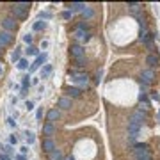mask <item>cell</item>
I'll return each instance as SVG.
<instances>
[{"label":"cell","mask_w":160,"mask_h":160,"mask_svg":"<svg viewBox=\"0 0 160 160\" xmlns=\"http://www.w3.org/2000/svg\"><path fill=\"white\" fill-rule=\"evenodd\" d=\"M29 9H30V4H29V2H18V4H12V5H11V12L14 14V20H16V18H18V20L27 18Z\"/></svg>","instance_id":"obj_1"},{"label":"cell","mask_w":160,"mask_h":160,"mask_svg":"<svg viewBox=\"0 0 160 160\" xmlns=\"http://www.w3.org/2000/svg\"><path fill=\"white\" fill-rule=\"evenodd\" d=\"M140 123L139 121H135L133 117L128 121V142L130 144H133L135 146V139H137V135H139V132H140Z\"/></svg>","instance_id":"obj_2"},{"label":"cell","mask_w":160,"mask_h":160,"mask_svg":"<svg viewBox=\"0 0 160 160\" xmlns=\"http://www.w3.org/2000/svg\"><path fill=\"white\" fill-rule=\"evenodd\" d=\"M133 155H135V160H153L151 158V153H149V149H148V144H144V142L135 144Z\"/></svg>","instance_id":"obj_3"},{"label":"cell","mask_w":160,"mask_h":160,"mask_svg":"<svg viewBox=\"0 0 160 160\" xmlns=\"http://www.w3.org/2000/svg\"><path fill=\"white\" fill-rule=\"evenodd\" d=\"M46 59H48V53L46 52H43V53H39L37 57H36V61L29 66V75H32L34 71H37L39 68H43L44 64H46Z\"/></svg>","instance_id":"obj_4"},{"label":"cell","mask_w":160,"mask_h":160,"mask_svg":"<svg viewBox=\"0 0 160 160\" xmlns=\"http://www.w3.org/2000/svg\"><path fill=\"white\" fill-rule=\"evenodd\" d=\"M2 27H4V30L5 32H12L16 30V27H18V23H16V20L14 18H11V16H7V18H4L2 20Z\"/></svg>","instance_id":"obj_5"},{"label":"cell","mask_w":160,"mask_h":160,"mask_svg":"<svg viewBox=\"0 0 160 160\" xmlns=\"http://www.w3.org/2000/svg\"><path fill=\"white\" fill-rule=\"evenodd\" d=\"M155 80V71L153 69H142V73H140V82H144V84H151Z\"/></svg>","instance_id":"obj_6"},{"label":"cell","mask_w":160,"mask_h":160,"mask_svg":"<svg viewBox=\"0 0 160 160\" xmlns=\"http://www.w3.org/2000/svg\"><path fill=\"white\" fill-rule=\"evenodd\" d=\"M84 53H85L84 46L76 44V43H75L73 46H71V55L75 57V61H82V59H84Z\"/></svg>","instance_id":"obj_7"},{"label":"cell","mask_w":160,"mask_h":160,"mask_svg":"<svg viewBox=\"0 0 160 160\" xmlns=\"http://www.w3.org/2000/svg\"><path fill=\"white\" fill-rule=\"evenodd\" d=\"M11 41H12V34H11V32H5V30H0V48L7 46Z\"/></svg>","instance_id":"obj_8"},{"label":"cell","mask_w":160,"mask_h":160,"mask_svg":"<svg viewBox=\"0 0 160 160\" xmlns=\"http://www.w3.org/2000/svg\"><path fill=\"white\" fill-rule=\"evenodd\" d=\"M149 34V30H148V23L142 20V18H139V37L142 39V37H146Z\"/></svg>","instance_id":"obj_9"},{"label":"cell","mask_w":160,"mask_h":160,"mask_svg":"<svg viewBox=\"0 0 160 160\" xmlns=\"http://www.w3.org/2000/svg\"><path fill=\"white\" fill-rule=\"evenodd\" d=\"M52 71H53V66L46 62L41 69H39V78H43V80H44V78H48V76L52 75Z\"/></svg>","instance_id":"obj_10"},{"label":"cell","mask_w":160,"mask_h":160,"mask_svg":"<svg viewBox=\"0 0 160 160\" xmlns=\"http://www.w3.org/2000/svg\"><path fill=\"white\" fill-rule=\"evenodd\" d=\"M43 133L46 135V139H52V135L55 133V126H53V123H44V126H43Z\"/></svg>","instance_id":"obj_11"},{"label":"cell","mask_w":160,"mask_h":160,"mask_svg":"<svg viewBox=\"0 0 160 160\" xmlns=\"http://www.w3.org/2000/svg\"><path fill=\"white\" fill-rule=\"evenodd\" d=\"M75 82L80 85V87H87V84H89V76L84 73H80V75H76L75 76Z\"/></svg>","instance_id":"obj_12"},{"label":"cell","mask_w":160,"mask_h":160,"mask_svg":"<svg viewBox=\"0 0 160 160\" xmlns=\"http://www.w3.org/2000/svg\"><path fill=\"white\" fill-rule=\"evenodd\" d=\"M59 107H61L62 110L71 108V98H69V96H62V98H59Z\"/></svg>","instance_id":"obj_13"},{"label":"cell","mask_w":160,"mask_h":160,"mask_svg":"<svg viewBox=\"0 0 160 160\" xmlns=\"http://www.w3.org/2000/svg\"><path fill=\"white\" fill-rule=\"evenodd\" d=\"M23 137H25V140L29 142V146H32L34 142H36V133L32 132V130H23V133H21Z\"/></svg>","instance_id":"obj_14"},{"label":"cell","mask_w":160,"mask_h":160,"mask_svg":"<svg viewBox=\"0 0 160 160\" xmlns=\"http://www.w3.org/2000/svg\"><path fill=\"white\" fill-rule=\"evenodd\" d=\"M43 149H44L46 153H52L53 149H55V142H53L52 139H44V140H43Z\"/></svg>","instance_id":"obj_15"},{"label":"cell","mask_w":160,"mask_h":160,"mask_svg":"<svg viewBox=\"0 0 160 160\" xmlns=\"http://www.w3.org/2000/svg\"><path fill=\"white\" fill-rule=\"evenodd\" d=\"M146 62H148L149 69H153V66H157V64H158V55H155V53H149L148 57H146Z\"/></svg>","instance_id":"obj_16"},{"label":"cell","mask_w":160,"mask_h":160,"mask_svg":"<svg viewBox=\"0 0 160 160\" xmlns=\"http://www.w3.org/2000/svg\"><path fill=\"white\" fill-rule=\"evenodd\" d=\"M30 75L27 73V75H23V76H21V89H23V91H29V87H30Z\"/></svg>","instance_id":"obj_17"},{"label":"cell","mask_w":160,"mask_h":160,"mask_svg":"<svg viewBox=\"0 0 160 160\" xmlns=\"http://www.w3.org/2000/svg\"><path fill=\"white\" fill-rule=\"evenodd\" d=\"M46 21H43V20H37V21H34V25H32V30L34 32H39V30H44L46 29Z\"/></svg>","instance_id":"obj_18"},{"label":"cell","mask_w":160,"mask_h":160,"mask_svg":"<svg viewBox=\"0 0 160 160\" xmlns=\"http://www.w3.org/2000/svg\"><path fill=\"white\" fill-rule=\"evenodd\" d=\"M20 59H21V46H16V48L12 50V53H11V61L16 64Z\"/></svg>","instance_id":"obj_19"},{"label":"cell","mask_w":160,"mask_h":160,"mask_svg":"<svg viewBox=\"0 0 160 160\" xmlns=\"http://www.w3.org/2000/svg\"><path fill=\"white\" fill-rule=\"evenodd\" d=\"M59 116H61V112H59L57 108H52V110H48V114H46V117H48V123H53L55 119H59Z\"/></svg>","instance_id":"obj_20"},{"label":"cell","mask_w":160,"mask_h":160,"mask_svg":"<svg viewBox=\"0 0 160 160\" xmlns=\"http://www.w3.org/2000/svg\"><path fill=\"white\" fill-rule=\"evenodd\" d=\"M0 153H7V155H14V146H11L9 142L7 144H0Z\"/></svg>","instance_id":"obj_21"},{"label":"cell","mask_w":160,"mask_h":160,"mask_svg":"<svg viewBox=\"0 0 160 160\" xmlns=\"http://www.w3.org/2000/svg\"><path fill=\"white\" fill-rule=\"evenodd\" d=\"M66 93L71 96V98H80V94H82L80 87H68V89H66Z\"/></svg>","instance_id":"obj_22"},{"label":"cell","mask_w":160,"mask_h":160,"mask_svg":"<svg viewBox=\"0 0 160 160\" xmlns=\"http://www.w3.org/2000/svg\"><path fill=\"white\" fill-rule=\"evenodd\" d=\"M82 16H84L85 20H91V18L94 16V9H93V7H89V5H85L84 9H82Z\"/></svg>","instance_id":"obj_23"},{"label":"cell","mask_w":160,"mask_h":160,"mask_svg":"<svg viewBox=\"0 0 160 160\" xmlns=\"http://www.w3.org/2000/svg\"><path fill=\"white\" fill-rule=\"evenodd\" d=\"M16 68H18V69H20V71H29V61H27V59H23V57H21L20 61H18V62H16Z\"/></svg>","instance_id":"obj_24"},{"label":"cell","mask_w":160,"mask_h":160,"mask_svg":"<svg viewBox=\"0 0 160 160\" xmlns=\"http://www.w3.org/2000/svg\"><path fill=\"white\" fill-rule=\"evenodd\" d=\"M84 7H85V4H82V2H73V4L69 5V11H71V12H76V11H80V12H82Z\"/></svg>","instance_id":"obj_25"},{"label":"cell","mask_w":160,"mask_h":160,"mask_svg":"<svg viewBox=\"0 0 160 160\" xmlns=\"http://www.w3.org/2000/svg\"><path fill=\"white\" fill-rule=\"evenodd\" d=\"M9 144H11V146H18V144H20V137H18V133H16V132L9 133Z\"/></svg>","instance_id":"obj_26"},{"label":"cell","mask_w":160,"mask_h":160,"mask_svg":"<svg viewBox=\"0 0 160 160\" xmlns=\"http://www.w3.org/2000/svg\"><path fill=\"white\" fill-rule=\"evenodd\" d=\"M21 41H23V43H27V44L30 46L32 43H34V36H32V32H25V34L21 36Z\"/></svg>","instance_id":"obj_27"},{"label":"cell","mask_w":160,"mask_h":160,"mask_svg":"<svg viewBox=\"0 0 160 160\" xmlns=\"http://www.w3.org/2000/svg\"><path fill=\"white\" fill-rule=\"evenodd\" d=\"M48 158H50V160H62V153L55 148L52 153H48Z\"/></svg>","instance_id":"obj_28"},{"label":"cell","mask_w":160,"mask_h":160,"mask_svg":"<svg viewBox=\"0 0 160 160\" xmlns=\"http://www.w3.org/2000/svg\"><path fill=\"white\" fill-rule=\"evenodd\" d=\"M5 123H7V126L9 128H14V130H16V128H18V121H16V117H7V119H5Z\"/></svg>","instance_id":"obj_29"},{"label":"cell","mask_w":160,"mask_h":160,"mask_svg":"<svg viewBox=\"0 0 160 160\" xmlns=\"http://www.w3.org/2000/svg\"><path fill=\"white\" fill-rule=\"evenodd\" d=\"M27 55H32V57H37V55H39V50H37V48H36V46H29V48H27Z\"/></svg>","instance_id":"obj_30"},{"label":"cell","mask_w":160,"mask_h":160,"mask_svg":"<svg viewBox=\"0 0 160 160\" xmlns=\"http://www.w3.org/2000/svg\"><path fill=\"white\" fill-rule=\"evenodd\" d=\"M39 20H43V21L52 20V12H48V11H41V12H39Z\"/></svg>","instance_id":"obj_31"},{"label":"cell","mask_w":160,"mask_h":160,"mask_svg":"<svg viewBox=\"0 0 160 160\" xmlns=\"http://www.w3.org/2000/svg\"><path fill=\"white\" fill-rule=\"evenodd\" d=\"M34 100H25V103H23V108L25 110H34Z\"/></svg>","instance_id":"obj_32"},{"label":"cell","mask_w":160,"mask_h":160,"mask_svg":"<svg viewBox=\"0 0 160 160\" xmlns=\"http://www.w3.org/2000/svg\"><path fill=\"white\" fill-rule=\"evenodd\" d=\"M71 18H73V12H71L69 9L62 12V20H71Z\"/></svg>","instance_id":"obj_33"},{"label":"cell","mask_w":160,"mask_h":160,"mask_svg":"<svg viewBox=\"0 0 160 160\" xmlns=\"http://www.w3.org/2000/svg\"><path fill=\"white\" fill-rule=\"evenodd\" d=\"M148 89H149V85H148V84L140 82V94H146V93H148Z\"/></svg>","instance_id":"obj_34"},{"label":"cell","mask_w":160,"mask_h":160,"mask_svg":"<svg viewBox=\"0 0 160 160\" xmlns=\"http://www.w3.org/2000/svg\"><path fill=\"white\" fill-rule=\"evenodd\" d=\"M41 117H43V107H37V110H36V119L39 121Z\"/></svg>","instance_id":"obj_35"},{"label":"cell","mask_w":160,"mask_h":160,"mask_svg":"<svg viewBox=\"0 0 160 160\" xmlns=\"http://www.w3.org/2000/svg\"><path fill=\"white\" fill-rule=\"evenodd\" d=\"M78 29H80V30H84V32H87V30H89V25H87V23H84V21H82V23L78 25Z\"/></svg>","instance_id":"obj_36"},{"label":"cell","mask_w":160,"mask_h":160,"mask_svg":"<svg viewBox=\"0 0 160 160\" xmlns=\"http://www.w3.org/2000/svg\"><path fill=\"white\" fill-rule=\"evenodd\" d=\"M29 153V146H20V155H27Z\"/></svg>","instance_id":"obj_37"},{"label":"cell","mask_w":160,"mask_h":160,"mask_svg":"<svg viewBox=\"0 0 160 160\" xmlns=\"http://www.w3.org/2000/svg\"><path fill=\"white\" fill-rule=\"evenodd\" d=\"M9 103H11V105H16V103H18V96H11Z\"/></svg>","instance_id":"obj_38"},{"label":"cell","mask_w":160,"mask_h":160,"mask_svg":"<svg viewBox=\"0 0 160 160\" xmlns=\"http://www.w3.org/2000/svg\"><path fill=\"white\" fill-rule=\"evenodd\" d=\"M39 80H41V78H39V76H32L30 84H32V85H37V84H39Z\"/></svg>","instance_id":"obj_39"},{"label":"cell","mask_w":160,"mask_h":160,"mask_svg":"<svg viewBox=\"0 0 160 160\" xmlns=\"http://www.w3.org/2000/svg\"><path fill=\"white\" fill-rule=\"evenodd\" d=\"M0 160H12L7 153H0Z\"/></svg>","instance_id":"obj_40"},{"label":"cell","mask_w":160,"mask_h":160,"mask_svg":"<svg viewBox=\"0 0 160 160\" xmlns=\"http://www.w3.org/2000/svg\"><path fill=\"white\" fill-rule=\"evenodd\" d=\"M48 44H50V43L46 41V39H44V41H41V50H46V48H48Z\"/></svg>","instance_id":"obj_41"},{"label":"cell","mask_w":160,"mask_h":160,"mask_svg":"<svg viewBox=\"0 0 160 160\" xmlns=\"http://www.w3.org/2000/svg\"><path fill=\"white\" fill-rule=\"evenodd\" d=\"M18 98L25 100V98H27V91H23V89H21V91H20V94H18Z\"/></svg>","instance_id":"obj_42"},{"label":"cell","mask_w":160,"mask_h":160,"mask_svg":"<svg viewBox=\"0 0 160 160\" xmlns=\"http://www.w3.org/2000/svg\"><path fill=\"white\" fill-rule=\"evenodd\" d=\"M151 98H153V101H157V103H160V94H158V93H155V94L151 96Z\"/></svg>","instance_id":"obj_43"},{"label":"cell","mask_w":160,"mask_h":160,"mask_svg":"<svg viewBox=\"0 0 160 160\" xmlns=\"http://www.w3.org/2000/svg\"><path fill=\"white\" fill-rule=\"evenodd\" d=\"M14 160H27V157H25V155H20V153H18V155H14Z\"/></svg>","instance_id":"obj_44"},{"label":"cell","mask_w":160,"mask_h":160,"mask_svg":"<svg viewBox=\"0 0 160 160\" xmlns=\"http://www.w3.org/2000/svg\"><path fill=\"white\" fill-rule=\"evenodd\" d=\"M100 80H101V69L96 71V82H100Z\"/></svg>","instance_id":"obj_45"},{"label":"cell","mask_w":160,"mask_h":160,"mask_svg":"<svg viewBox=\"0 0 160 160\" xmlns=\"http://www.w3.org/2000/svg\"><path fill=\"white\" fill-rule=\"evenodd\" d=\"M4 73V66H2V64H0V75Z\"/></svg>","instance_id":"obj_46"},{"label":"cell","mask_w":160,"mask_h":160,"mask_svg":"<svg viewBox=\"0 0 160 160\" xmlns=\"http://www.w3.org/2000/svg\"><path fill=\"white\" fill-rule=\"evenodd\" d=\"M158 121H160V108H158Z\"/></svg>","instance_id":"obj_47"},{"label":"cell","mask_w":160,"mask_h":160,"mask_svg":"<svg viewBox=\"0 0 160 160\" xmlns=\"http://www.w3.org/2000/svg\"><path fill=\"white\" fill-rule=\"evenodd\" d=\"M62 160H73V158H62Z\"/></svg>","instance_id":"obj_48"}]
</instances>
